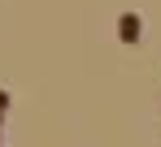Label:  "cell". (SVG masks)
I'll use <instances>...</instances> for the list:
<instances>
[{
  "instance_id": "cell-1",
  "label": "cell",
  "mask_w": 161,
  "mask_h": 147,
  "mask_svg": "<svg viewBox=\"0 0 161 147\" xmlns=\"http://www.w3.org/2000/svg\"><path fill=\"white\" fill-rule=\"evenodd\" d=\"M139 35H144L139 13H122V18H118V39H122V43H139Z\"/></svg>"
},
{
  "instance_id": "cell-2",
  "label": "cell",
  "mask_w": 161,
  "mask_h": 147,
  "mask_svg": "<svg viewBox=\"0 0 161 147\" xmlns=\"http://www.w3.org/2000/svg\"><path fill=\"white\" fill-rule=\"evenodd\" d=\"M9 104H13V95H9V91L0 87V113H9Z\"/></svg>"
}]
</instances>
